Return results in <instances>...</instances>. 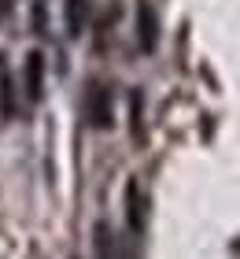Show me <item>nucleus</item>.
Returning <instances> with one entry per match:
<instances>
[{"instance_id":"6","label":"nucleus","mask_w":240,"mask_h":259,"mask_svg":"<svg viewBox=\"0 0 240 259\" xmlns=\"http://www.w3.org/2000/svg\"><path fill=\"white\" fill-rule=\"evenodd\" d=\"M0 115H4V119L15 115V85H11V74H8L4 60H0Z\"/></svg>"},{"instance_id":"1","label":"nucleus","mask_w":240,"mask_h":259,"mask_svg":"<svg viewBox=\"0 0 240 259\" xmlns=\"http://www.w3.org/2000/svg\"><path fill=\"white\" fill-rule=\"evenodd\" d=\"M85 108H89V122L96 130H107L115 122V108H111V89L100 85V81H92L89 85V100H85Z\"/></svg>"},{"instance_id":"8","label":"nucleus","mask_w":240,"mask_h":259,"mask_svg":"<svg viewBox=\"0 0 240 259\" xmlns=\"http://www.w3.org/2000/svg\"><path fill=\"white\" fill-rule=\"evenodd\" d=\"M133 134L140 137V93H133Z\"/></svg>"},{"instance_id":"3","label":"nucleus","mask_w":240,"mask_h":259,"mask_svg":"<svg viewBox=\"0 0 240 259\" xmlns=\"http://www.w3.org/2000/svg\"><path fill=\"white\" fill-rule=\"evenodd\" d=\"M126 222H129V230H133V233L144 230V193H140V182L137 178L126 182Z\"/></svg>"},{"instance_id":"5","label":"nucleus","mask_w":240,"mask_h":259,"mask_svg":"<svg viewBox=\"0 0 240 259\" xmlns=\"http://www.w3.org/2000/svg\"><path fill=\"white\" fill-rule=\"evenodd\" d=\"M63 19H67V33L78 37V33L85 30V22H89V0H67L63 4Z\"/></svg>"},{"instance_id":"7","label":"nucleus","mask_w":240,"mask_h":259,"mask_svg":"<svg viewBox=\"0 0 240 259\" xmlns=\"http://www.w3.org/2000/svg\"><path fill=\"white\" fill-rule=\"evenodd\" d=\"M96 255L100 259L111 255V233H107V226H96Z\"/></svg>"},{"instance_id":"2","label":"nucleus","mask_w":240,"mask_h":259,"mask_svg":"<svg viewBox=\"0 0 240 259\" xmlns=\"http://www.w3.org/2000/svg\"><path fill=\"white\" fill-rule=\"evenodd\" d=\"M137 45L144 52H155V45H159V19H155V8L148 0L137 4Z\"/></svg>"},{"instance_id":"4","label":"nucleus","mask_w":240,"mask_h":259,"mask_svg":"<svg viewBox=\"0 0 240 259\" xmlns=\"http://www.w3.org/2000/svg\"><path fill=\"white\" fill-rule=\"evenodd\" d=\"M26 97H30L33 104L44 97V56H41L37 49L26 56Z\"/></svg>"}]
</instances>
